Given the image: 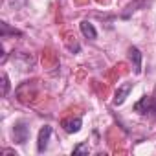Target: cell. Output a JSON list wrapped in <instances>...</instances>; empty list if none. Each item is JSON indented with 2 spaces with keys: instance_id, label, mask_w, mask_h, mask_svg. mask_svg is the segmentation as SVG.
Instances as JSON below:
<instances>
[{
  "instance_id": "1",
  "label": "cell",
  "mask_w": 156,
  "mask_h": 156,
  "mask_svg": "<svg viewBox=\"0 0 156 156\" xmlns=\"http://www.w3.org/2000/svg\"><path fill=\"white\" fill-rule=\"evenodd\" d=\"M28 136H30V127L24 121H19V123L13 125V138H15L17 143H26Z\"/></svg>"
},
{
  "instance_id": "2",
  "label": "cell",
  "mask_w": 156,
  "mask_h": 156,
  "mask_svg": "<svg viewBox=\"0 0 156 156\" xmlns=\"http://www.w3.org/2000/svg\"><path fill=\"white\" fill-rule=\"evenodd\" d=\"M51 136V127L50 125H44L39 132V140H37V151L39 152H44L46 147H48V140Z\"/></svg>"
},
{
  "instance_id": "3",
  "label": "cell",
  "mask_w": 156,
  "mask_h": 156,
  "mask_svg": "<svg viewBox=\"0 0 156 156\" xmlns=\"http://www.w3.org/2000/svg\"><path fill=\"white\" fill-rule=\"evenodd\" d=\"M132 83H123L118 90H116V96H114V105H123L125 103V99H127V96L132 92Z\"/></svg>"
},
{
  "instance_id": "4",
  "label": "cell",
  "mask_w": 156,
  "mask_h": 156,
  "mask_svg": "<svg viewBox=\"0 0 156 156\" xmlns=\"http://www.w3.org/2000/svg\"><path fill=\"white\" fill-rule=\"evenodd\" d=\"M129 57H130V61H132L134 72H136V73H141V51H140L136 46H132V48L129 50Z\"/></svg>"
},
{
  "instance_id": "5",
  "label": "cell",
  "mask_w": 156,
  "mask_h": 156,
  "mask_svg": "<svg viewBox=\"0 0 156 156\" xmlns=\"http://www.w3.org/2000/svg\"><path fill=\"white\" fill-rule=\"evenodd\" d=\"M81 125H83L81 118H75V119H68V121H62V127H64V130H66V132H70V134H73V132H79Z\"/></svg>"
},
{
  "instance_id": "6",
  "label": "cell",
  "mask_w": 156,
  "mask_h": 156,
  "mask_svg": "<svg viewBox=\"0 0 156 156\" xmlns=\"http://www.w3.org/2000/svg\"><path fill=\"white\" fill-rule=\"evenodd\" d=\"M81 31H83V35H85L87 39H90V41H94V39L98 37V31H96L94 24H90L88 20H83V22H81Z\"/></svg>"
},
{
  "instance_id": "7",
  "label": "cell",
  "mask_w": 156,
  "mask_h": 156,
  "mask_svg": "<svg viewBox=\"0 0 156 156\" xmlns=\"http://www.w3.org/2000/svg\"><path fill=\"white\" fill-rule=\"evenodd\" d=\"M88 152H90V147L87 143H79L73 149V154H88Z\"/></svg>"
},
{
  "instance_id": "8",
  "label": "cell",
  "mask_w": 156,
  "mask_h": 156,
  "mask_svg": "<svg viewBox=\"0 0 156 156\" xmlns=\"http://www.w3.org/2000/svg\"><path fill=\"white\" fill-rule=\"evenodd\" d=\"M8 92H9V79L6 73H2V96H8Z\"/></svg>"
},
{
  "instance_id": "9",
  "label": "cell",
  "mask_w": 156,
  "mask_h": 156,
  "mask_svg": "<svg viewBox=\"0 0 156 156\" xmlns=\"http://www.w3.org/2000/svg\"><path fill=\"white\" fill-rule=\"evenodd\" d=\"M2 154H17V152H15V151H11V149H4V151H2Z\"/></svg>"
}]
</instances>
